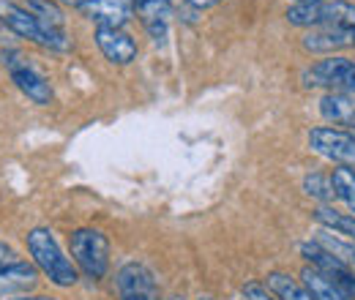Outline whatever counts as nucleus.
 Returning <instances> with one entry per match:
<instances>
[{
	"instance_id": "c756f323",
	"label": "nucleus",
	"mask_w": 355,
	"mask_h": 300,
	"mask_svg": "<svg viewBox=\"0 0 355 300\" xmlns=\"http://www.w3.org/2000/svg\"><path fill=\"white\" fill-rule=\"evenodd\" d=\"M200 300H211V298H200Z\"/></svg>"
},
{
	"instance_id": "6ab92c4d",
	"label": "nucleus",
	"mask_w": 355,
	"mask_h": 300,
	"mask_svg": "<svg viewBox=\"0 0 355 300\" xmlns=\"http://www.w3.org/2000/svg\"><path fill=\"white\" fill-rule=\"evenodd\" d=\"M311 240H317L325 252H331L334 257L342 259L347 267H353L355 270V243L353 240H347V238H342V235H336V232H331V229H325V227H320V229L314 232Z\"/></svg>"
},
{
	"instance_id": "423d86ee",
	"label": "nucleus",
	"mask_w": 355,
	"mask_h": 300,
	"mask_svg": "<svg viewBox=\"0 0 355 300\" xmlns=\"http://www.w3.org/2000/svg\"><path fill=\"white\" fill-rule=\"evenodd\" d=\"M309 148L320 159L355 170V136L339 126H317L309 131Z\"/></svg>"
},
{
	"instance_id": "f257e3e1",
	"label": "nucleus",
	"mask_w": 355,
	"mask_h": 300,
	"mask_svg": "<svg viewBox=\"0 0 355 300\" xmlns=\"http://www.w3.org/2000/svg\"><path fill=\"white\" fill-rule=\"evenodd\" d=\"M25 243H28V254L33 257V265L39 267V273H44L55 287H74L80 281L77 265L63 254L52 229H46V227L31 229Z\"/></svg>"
},
{
	"instance_id": "2eb2a0df",
	"label": "nucleus",
	"mask_w": 355,
	"mask_h": 300,
	"mask_svg": "<svg viewBox=\"0 0 355 300\" xmlns=\"http://www.w3.org/2000/svg\"><path fill=\"white\" fill-rule=\"evenodd\" d=\"M320 115L334 126H347L355 115V96L350 93H322Z\"/></svg>"
},
{
	"instance_id": "f03ea898",
	"label": "nucleus",
	"mask_w": 355,
	"mask_h": 300,
	"mask_svg": "<svg viewBox=\"0 0 355 300\" xmlns=\"http://www.w3.org/2000/svg\"><path fill=\"white\" fill-rule=\"evenodd\" d=\"M301 82L309 90L355 93V60L347 55H328L301 71Z\"/></svg>"
},
{
	"instance_id": "4468645a",
	"label": "nucleus",
	"mask_w": 355,
	"mask_h": 300,
	"mask_svg": "<svg viewBox=\"0 0 355 300\" xmlns=\"http://www.w3.org/2000/svg\"><path fill=\"white\" fill-rule=\"evenodd\" d=\"M301 284H304L317 300H355L342 284H336L331 276L314 270L309 265L301 270Z\"/></svg>"
},
{
	"instance_id": "b1692460",
	"label": "nucleus",
	"mask_w": 355,
	"mask_h": 300,
	"mask_svg": "<svg viewBox=\"0 0 355 300\" xmlns=\"http://www.w3.org/2000/svg\"><path fill=\"white\" fill-rule=\"evenodd\" d=\"M189 6H194V8H211V6H216V3H222V0H186Z\"/></svg>"
},
{
	"instance_id": "20e7f679",
	"label": "nucleus",
	"mask_w": 355,
	"mask_h": 300,
	"mask_svg": "<svg viewBox=\"0 0 355 300\" xmlns=\"http://www.w3.org/2000/svg\"><path fill=\"white\" fill-rule=\"evenodd\" d=\"M69 249H71L74 265L88 279L98 281V279L107 276V270H110V240L101 229H93V227L74 229L71 238H69Z\"/></svg>"
},
{
	"instance_id": "412c9836",
	"label": "nucleus",
	"mask_w": 355,
	"mask_h": 300,
	"mask_svg": "<svg viewBox=\"0 0 355 300\" xmlns=\"http://www.w3.org/2000/svg\"><path fill=\"white\" fill-rule=\"evenodd\" d=\"M304 194L317 200L320 205H331L334 200V183H331V175L325 172H309L304 177Z\"/></svg>"
},
{
	"instance_id": "bb28decb",
	"label": "nucleus",
	"mask_w": 355,
	"mask_h": 300,
	"mask_svg": "<svg viewBox=\"0 0 355 300\" xmlns=\"http://www.w3.org/2000/svg\"><path fill=\"white\" fill-rule=\"evenodd\" d=\"M347 131H350V134H353V136H355V115H353V118H350V123H347Z\"/></svg>"
},
{
	"instance_id": "0eeeda50",
	"label": "nucleus",
	"mask_w": 355,
	"mask_h": 300,
	"mask_svg": "<svg viewBox=\"0 0 355 300\" xmlns=\"http://www.w3.org/2000/svg\"><path fill=\"white\" fill-rule=\"evenodd\" d=\"M39 284V267L0 243V295H22Z\"/></svg>"
},
{
	"instance_id": "1a4fd4ad",
	"label": "nucleus",
	"mask_w": 355,
	"mask_h": 300,
	"mask_svg": "<svg viewBox=\"0 0 355 300\" xmlns=\"http://www.w3.org/2000/svg\"><path fill=\"white\" fill-rule=\"evenodd\" d=\"M298 252H301V257L309 262V267L320 270V273H325V276H331L336 284H342V287L355 298V270L353 267H347L342 259H336L331 252H325L317 240H304V243L298 246Z\"/></svg>"
},
{
	"instance_id": "c85d7f7f",
	"label": "nucleus",
	"mask_w": 355,
	"mask_h": 300,
	"mask_svg": "<svg viewBox=\"0 0 355 300\" xmlns=\"http://www.w3.org/2000/svg\"><path fill=\"white\" fill-rule=\"evenodd\" d=\"M170 300H183V298H170Z\"/></svg>"
},
{
	"instance_id": "aec40b11",
	"label": "nucleus",
	"mask_w": 355,
	"mask_h": 300,
	"mask_svg": "<svg viewBox=\"0 0 355 300\" xmlns=\"http://www.w3.org/2000/svg\"><path fill=\"white\" fill-rule=\"evenodd\" d=\"M331 183H334V197L339 202H345L347 211L355 215V170L336 167V170L331 172Z\"/></svg>"
},
{
	"instance_id": "39448f33",
	"label": "nucleus",
	"mask_w": 355,
	"mask_h": 300,
	"mask_svg": "<svg viewBox=\"0 0 355 300\" xmlns=\"http://www.w3.org/2000/svg\"><path fill=\"white\" fill-rule=\"evenodd\" d=\"M0 58H3V66H6V71H8V77H11V82L17 85V90H19L22 96H28L36 107H46V104L52 101V87L46 82V77L36 66H31V63L25 60L22 52L6 49Z\"/></svg>"
},
{
	"instance_id": "a211bd4d",
	"label": "nucleus",
	"mask_w": 355,
	"mask_h": 300,
	"mask_svg": "<svg viewBox=\"0 0 355 300\" xmlns=\"http://www.w3.org/2000/svg\"><path fill=\"white\" fill-rule=\"evenodd\" d=\"M314 221H317L320 227H325V229H331V232H336V235H342V238H347V240L355 243V215L353 213H342V211H336L334 205H320V208L314 211Z\"/></svg>"
},
{
	"instance_id": "5701e85b",
	"label": "nucleus",
	"mask_w": 355,
	"mask_h": 300,
	"mask_svg": "<svg viewBox=\"0 0 355 300\" xmlns=\"http://www.w3.org/2000/svg\"><path fill=\"white\" fill-rule=\"evenodd\" d=\"M243 300H279V298L268 290L266 281H249L243 287Z\"/></svg>"
},
{
	"instance_id": "9b49d317",
	"label": "nucleus",
	"mask_w": 355,
	"mask_h": 300,
	"mask_svg": "<svg viewBox=\"0 0 355 300\" xmlns=\"http://www.w3.org/2000/svg\"><path fill=\"white\" fill-rule=\"evenodd\" d=\"M134 14L139 17L145 33L153 44L164 46L170 36V19H173V0H134Z\"/></svg>"
},
{
	"instance_id": "6e6552de",
	"label": "nucleus",
	"mask_w": 355,
	"mask_h": 300,
	"mask_svg": "<svg viewBox=\"0 0 355 300\" xmlns=\"http://www.w3.org/2000/svg\"><path fill=\"white\" fill-rule=\"evenodd\" d=\"M115 292L121 300H162L156 276L142 262H126L115 273Z\"/></svg>"
},
{
	"instance_id": "393cba45",
	"label": "nucleus",
	"mask_w": 355,
	"mask_h": 300,
	"mask_svg": "<svg viewBox=\"0 0 355 300\" xmlns=\"http://www.w3.org/2000/svg\"><path fill=\"white\" fill-rule=\"evenodd\" d=\"M58 3H63V6H71V8H83L85 3H90V0H58Z\"/></svg>"
},
{
	"instance_id": "f3484780",
	"label": "nucleus",
	"mask_w": 355,
	"mask_h": 300,
	"mask_svg": "<svg viewBox=\"0 0 355 300\" xmlns=\"http://www.w3.org/2000/svg\"><path fill=\"white\" fill-rule=\"evenodd\" d=\"M22 8H28L46 30L52 33H69L66 30V14L58 0H22Z\"/></svg>"
},
{
	"instance_id": "cd10ccee",
	"label": "nucleus",
	"mask_w": 355,
	"mask_h": 300,
	"mask_svg": "<svg viewBox=\"0 0 355 300\" xmlns=\"http://www.w3.org/2000/svg\"><path fill=\"white\" fill-rule=\"evenodd\" d=\"M293 3H320V0H293Z\"/></svg>"
},
{
	"instance_id": "a878e982",
	"label": "nucleus",
	"mask_w": 355,
	"mask_h": 300,
	"mask_svg": "<svg viewBox=\"0 0 355 300\" xmlns=\"http://www.w3.org/2000/svg\"><path fill=\"white\" fill-rule=\"evenodd\" d=\"M8 300H58V298H46V295H33V298H28V295H17V298H8Z\"/></svg>"
},
{
	"instance_id": "7ed1b4c3",
	"label": "nucleus",
	"mask_w": 355,
	"mask_h": 300,
	"mask_svg": "<svg viewBox=\"0 0 355 300\" xmlns=\"http://www.w3.org/2000/svg\"><path fill=\"white\" fill-rule=\"evenodd\" d=\"M0 19H3V25L11 33L39 44L44 49H52V52H69L71 49L69 33H52V30H46L28 8H22V3H0Z\"/></svg>"
},
{
	"instance_id": "ddd939ff",
	"label": "nucleus",
	"mask_w": 355,
	"mask_h": 300,
	"mask_svg": "<svg viewBox=\"0 0 355 300\" xmlns=\"http://www.w3.org/2000/svg\"><path fill=\"white\" fill-rule=\"evenodd\" d=\"M77 11L98 28H123L134 17V0H90Z\"/></svg>"
},
{
	"instance_id": "f8f14e48",
	"label": "nucleus",
	"mask_w": 355,
	"mask_h": 300,
	"mask_svg": "<svg viewBox=\"0 0 355 300\" xmlns=\"http://www.w3.org/2000/svg\"><path fill=\"white\" fill-rule=\"evenodd\" d=\"M93 39H96V46L101 49V55L115 66H129L132 60H137V52H139L137 42L123 28H96Z\"/></svg>"
},
{
	"instance_id": "4be33fe9",
	"label": "nucleus",
	"mask_w": 355,
	"mask_h": 300,
	"mask_svg": "<svg viewBox=\"0 0 355 300\" xmlns=\"http://www.w3.org/2000/svg\"><path fill=\"white\" fill-rule=\"evenodd\" d=\"M284 17H287V22L293 28L311 30V28L320 25V3H293Z\"/></svg>"
},
{
	"instance_id": "dca6fc26",
	"label": "nucleus",
	"mask_w": 355,
	"mask_h": 300,
	"mask_svg": "<svg viewBox=\"0 0 355 300\" xmlns=\"http://www.w3.org/2000/svg\"><path fill=\"white\" fill-rule=\"evenodd\" d=\"M266 287L279 300H317L309 290L301 284V279H293L290 273H282V270H270V273H268Z\"/></svg>"
},
{
	"instance_id": "9d476101",
	"label": "nucleus",
	"mask_w": 355,
	"mask_h": 300,
	"mask_svg": "<svg viewBox=\"0 0 355 300\" xmlns=\"http://www.w3.org/2000/svg\"><path fill=\"white\" fill-rule=\"evenodd\" d=\"M301 46L311 55H342L355 46V28H311L301 36Z\"/></svg>"
}]
</instances>
